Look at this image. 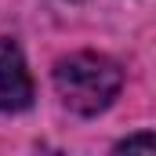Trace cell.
I'll return each instance as SVG.
<instances>
[{
    "label": "cell",
    "mask_w": 156,
    "mask_h": 156,
    "mask_svg": "<svg viewBox=\"0 0 156 156\" xmlns=\"http://www.w3.org/2000/svg\"><path fill=\"white\" fill-rule=\"evenodd\" d=\"M123 87V73L113 58L98 51H76L55 66V91L76 116H98L113 105Z\"/></svg>",
    "instance_id": "1"
},
{
    "label": "cell",
    "mask_w": 156,
    "mask_h": 156,
    "mask_svg": "<svg viewBox=\"0 0 156 156\" xmlns=\"http://www.w3.org/2000/svg\"><path fill=\"white\" fill-rule=\"evenodd\" d=\"M116 153H145V156H153V153H156V138L149 134V131H142V134H134V138L120 142Z\"/></svg>",
    "instance_id": "3"
},
{
    "label": "cell",
    "mask_w": 156,
    "mask_h": 156,
    "mask_svg": "<svg viewBox=\"0 0 156 156\" xmlns=\"http://www.w3.org/2000/svg\"><path fill=\"white\" fill-rule=\"evenodd\" d=\"M33 102V80L18 44L0 37V113H18Z\"/></svg>",
    "instance_id": "2"
}]
</instances>
